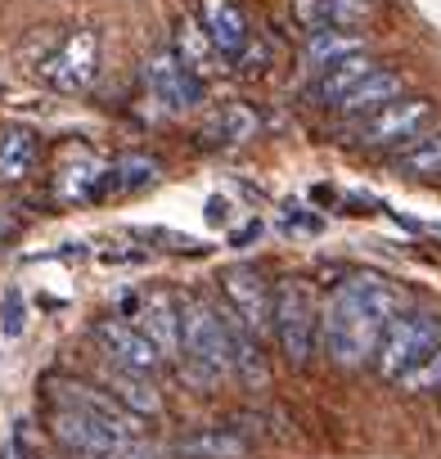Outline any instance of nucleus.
Wrapping results in <instances>:
<instances>
[{
	"label": "nucleus",
	"instance_id": "obj_1",
	"mask_svg": "<svg viewBox=\"0 0 441 459\" xmlns=\"http://www.w3.org/2000/svg\"><path fill=\"white\" fill-rule=\"evenodd\" d=\"M401 293L396 284H387L383 275H351L342 280L329 302H324V320H320V347L338 369H360L374 365L387 325L401 316Z\"/></svg>",
	"mask_w": 441,
	"mask_h": 459
},
{
	"label": "nucleus",
	"instance_id": "obj_2",
	"mask_svg": "<svg viewBox=\"0 0 441 459\" xmlns=\"http://www.w3.org/2000/svg\"><path fill=\"white\" fill-rule=\"evenodd\" d=\"M180 360L185 374L207 392L226 374H235V338H230V316L212 298H189L180 307Z\"/></svg>",
	"mask_w": 441,
	"mask_h": 459
},
{
	"label": "nucleus",
	"instance_id": "obj_3",
	"mask_svg": "<svg viewBox=\"0 0 441 459\" xmlns=\"http://www.w3.org/2000/svg\"><path fill=\"white\" fill-rule=\"evenodd\" d=\"M320 320H324V307L316 302L311 284L307 280H280L275 284V311H271V329H275V342L284 351V360L293 369H302L320 342Z\"/></svg>",
	"mask_w": 441,
	"mask_h": 459
},
{
	"label": "nucleus",
	"instance_id": "obj_4",
	"mask_svg": "<svg viewBox=\"0 0 441 459\" xmlns=\"http://www.w3.org/2000/svg\"><path fill=\"white\" fill-rule=\"evenodd\" d=\"M437 347H441V316H432V311H423V307H405V311L387 325L383 347H378V356H374V369H378V378L401 383V378L414 374Z\"/></svg>",
	"mask_w": 441,
	"mask_h": 459
},
{
	"label": "nucleus",
	"instance_id": "obj_5",
	"mask_svg": "<svg viewBox=\"0 0 441 459\" xmlns=\"http://www.w3.org/2000/svg\"><path fill=\"white\" fill-rule=\"evenodd\" d=\"M432 100H396V104H387V108H378L374 117H365V122H356V144L360 149H410L414 140H423L428 135V126H432Z\"/></svg>",
	"mask_w": 441,
	"mask_h": 459
},
{
	"label": "nucleus",
	"instance_id": "obj_6",
	"mask_svg": "<svg viewBox=\"0 0 441 459\" xmlns=\"http://www.w3.org/2000/svg\"><path fill=\"white\" fill-rule=\"evenodd\" d=\"M220 293H226V311L253 329L257 338L271 329V311H275V289L266 284V275L257 266H230L220 271Z\"/></svg>",
	"mask_w": 441,
	"mask_h": 459
},
{
	"label": "nucleus",
	"instance_id": "obj_7",
	"mask_svg": "<svg viewBox=\"0 0 441 459\" xmlns=\"http://www.w3.org/2000/svg\"><path fill=\"white\" fill-rule=\"evenodd\" d=\"M95 59H99V37L91 28H82V32L64 37V46L41 64V73L55 91H86L95 77Z\"/></svg>",
	"mask_w": 441,
	"mask_h": 459
},
{
	"label": "nucleus",
	"instance_id": "obj_8",
	"mask_svg": "<svg viewBox=\"0 0 441 459\" xmlns=\"http://www.w3.org/2000/svg\"><path fill=\"white\" fill-rule=\"evenodd\" d=\"M50 401H68L77 410H86L91 419H99L108 432H117L122 441H140L144 428H140V414H131L117 396H108L104 387H86V383H55L50 387Z\"/></svg>",
	"mask_w": 441,
	"mask_h": 459
},
{
	"label": "nucleus",
	"instance_id": "obj_9",
	"mask_svg": "<svg viewBox=\"0 0 441 459\" xmlns=\"http://www.w3.org/2000/svg\"><path fill=\"white\" fill-rule=\"evenodd\" d=\"M95 338H99V347H104V356L113 360V365H122V369H131V374H144V378H153L158 374V365H162V351L131 325V320H99L95 325Z\"/></svg>",
	"mask_w": 441,
	"mask_h": 459
},
{
	"label": "nucleus",
	"instance_id": "obj_10",
	"mask_svg": "<svg viewBox=\"0 0 441 459\" xmlns=\"http://www.w3.org/2000/svg\"><path fill=\"white\" fill-rule=\"evenodd\" d=\"M144 86L153 100H162L171 113H185L203 100V82L176 59V55H153L144 64Z\"/></svg>",
	"mask_w": 441,
	"mask_h": 459
},
{
	"label": "nucleus",
	"instance_id": "obj_11",
	"mask_svg": "<svg viewBox=\"0 0 441 459\" xmlns=\"http://www.w3.org/2000/svg\"><path fill=\"white\" fill-rule=\"evenodd\" d=\"M194 5H198V28L207 32V41L216 46V55L239 59L244 46L253 41L248 14L235 5V0H194Z\"/></svg>",
	"mask_w": 441,
	"mask_h": 459
},
{
	"label": "nucleus",
	"instance_id": "obj_12",
	"mask_svg": "<svg viewBox=\"0 0 441 459\" xmlns=\"http://www.w3.org/2000/svg\"><path fill=\"white\" fill-rule=\"evenodd\" d=\"M378 10V0H293V19L311 32L338 28V32H360Z\"/></svg>",
	"mask_w": 441,
	"mask_h": 459
},
{
	"label": "nucleus",
	"instance_id": "obj_13",
	"mask_svg": "<svg viewBox=\"0 0 441 459\" xmlns=\"http://www.w3.org/2000/svg\"><path fill=\"white\" fill-rule=\"evenodd\" d=\"M180 307H176V298L171 293H162V289H153L144 302H140V311H135V329L162 351V360L167 356H180Z\"/></svg>",
	"mask_w": 441,
	"mask_h": 459
},
{
	"label": "nucleus",
	"instance_id": "obj_14",
	"mask_svg": "<svg viewBox=\"0 0 441 459\" xmlns=\"http://www.w3.org/2000/svg\"><path fill=\"white\" fill-rule=\"evenodd\" d=\"M104 392L117 396V401H122L131 414H140V419H158V414H162L158 387H153L144 374H131V369H122V365H113V360H108V369H104Z\"/></svg>",
	"mask_w": 441,
	"mask_h": 459
},
{
	"label": "nucleus",
	"instance_id": "obj_15",
	"mask_svg": "<svg viewBox=\"0 0 441 459\" xmlns=\"http://www.w3.org/2000/svg\"><path fill=\"white\" fill-rule=\"evenodd\" d=\"M401 91H405V82H401V73H387V68H378L374 77H365L342 104H338V113H347V117H356V122H365V117H374L378 108H387V104H396L401 100Z\"/></svg>",
	"mask_w": 441,
	"mask_h": 459
},
{
	"label": "nucleus",
	"instance_id": "obj_16",
	"mask_svg": "<svg viewBox=\"0 0 441 459\" xmlns=\"http://www.w3.org/2000/svg\"><path fill=\"white\" fill-rule=\"evenodd\" d=\"M378 73V64L369 59V55H356V59H342V64H333V68H324L320 73V82L311 86V95H316V104H329V108H338L365 77H374Z\"/></svg>",
	"mask_w": 441,
	"mask_h": 459
},
{
	"label": "nucleus",
	"instance_id": "obj_17",
	"mask_svg": "<svg viewBox=\"0 0 441 459\" xmlns=\"http://www.w3.org/2000/svg\"><path fill=\"white\" fill-rule=\"evenodd\" d=\"M37 167V135L28 126H0V185H19Z\"/></svg>",
	"mask_w": 441,
	"mask_h": 459
},
{
	"label": "nucleus",
	"instance_id": "obj_18",
	"mask_svg": "<svg viewBox=\"0 0 441 459\" xmlns=\"http://www.w3.org/2000/svg\"><path fill=\"white\" fill-rule=\"evenodd\" d=\"M180 459H248V441L239 432H220V428H203L176 441Z\"/></svg>",
	"mask_w": 441,
	"mask_h": 459
},
{
	"label": "nucleus",
	"instance_id": "obj_19",
	"mask_svg": "<svg viewBox=\"0 0 441 459\" xmlns=\"http://www.w3.org/2000/svg\"><path fill=\"white\" fill-rule=\"evenodd\" d=\"M356 55H365V37H360V32L320 28V32L307 37V64L320 68V73L333 68V64H342V59H356Z\"/></svg>",
	"mask_w": 441,
	"mask_h": 459
},
{
	"label": "nucleus",
	"instance_id": "obj_20",
	"mask_svg": "<svg viewBox=\"0 0 441 459\" xmlns=\"http://www.w3.org/2000/svg\"><path fill=\"white\" fill-rule=\"evenodd\" d=\"M176 59L203 82L207 73H212V59H216V46L207 41V32L198 28V23H180V32H176Z\"/></svg>",
	"mask_w": 441,
	"mask_h": 459
},
{
	"label": "nucleus",
	"instance_id": "obj_21",
	"mask_svg": "<svg viewBox=\"0 0 441 459\" xmlns=\"http://www.w3.org/2000/svg\"><path fill=\"white\" fill-rule=\"evenodd\" d=\"M396 171L405 176H441V131H428L410 149L396 153Z\"/></svg>",
	"mask_w": 441,
	"mask_h": 459
},
{
	"label": "nucleus",
	"instance_id": "obj_22",
	"mask_svg": "<svg viewBox=\"0 0 441 459\" xmlns=\"http://www.w3.org/2000/svg\"><path fill=\"white\" fill-rule=\"evenodd\" d=\"M153 176H158V162H153L149 153H122V158L113 162V185H122V189L153 185Z\"/></svg>",
	"mask_w": 441,
	"mask_h": 459
},
{
	"label": "nucleus",
	"instance_id": "obj_23",
	"mask_svg": "<svg viewBox=\"0 0 441 459\" xmlns=\"http://www.w3.org/2000/svg\"><path fill=\"white\" fill-rule=\"evenodd\" d=\"M220 122H226V140H235V144L253 140V135H257V126H262V122H257V113H253V108H244V104H230L226 113L216 117V126H220Z\"/></svg>",
	"mask_w": 441,
	"mask_h": 459
},
{
	"label": "nucleus",
	"instance_id": "obj_24",
	"mask_svg": "<svg viewBox=\"0 0 441 459\" xmlns=\"http://www.w3.org/2000/svg\"><path fill=\"white\" fill-rule=\"evenodd\" d=\"M401 387H405V392H441V347H437L414 374H405Z\"/></svg>",
	"mask_w": 441,
	"mask_h": 459
},
{
	"label": "nucleus",
	"instance_id": "obj_25",
	"mask_svg": "<svg viewBox=\"0 0 441 459\" xmlns=\"http://www.w3.org/2000/svg\"><path fill=\"white\" fill-rule=\"evenodd\" d=\"M0 329H5V338H19L28 329V316H23V293L10 289L5 293V307H0Z\"/></svg>",
	"mask_w": 441,
	"mask_h": 459
},
{
	"label": "nucleus",
	"instance_id": "obj_26",
	"mask_svg": "<svg viewBox=\"0 0 441 459\" xmlns=\"http://www.w3.org/2000/svg\"><path fill=\"white\" fill-rule=\"evenodd\" d=\"M266 64H271V46L266 41H248L244 55L235 59V73L239 77H257V73H266Z\"/></svg>",
	"mask_w": 441,
	"mask_h": 459
},
{
	"label": "nucleus",
	"instance_id": "obj_27",
	"mask_svg": "<svg viewBox=\"0 0 441 459\" xmlns=\"http://www.w3.org/2000/svg\"><path fill=\"white\" fill-rule=\"evenodd\" d=\"M257 235H262V221H248L244 230H235V248H248Z\"/></svg>",
	"mask_w": 441,
	"mask_h": 459
},
{
	"label": "nucleus",
	"instance_id": "obj_28",
	"mask_svg": "<svg viewBox=\"0 0 441 459\" xmlns=\"http://www.w3.org/2000/svg\"><path fill=\"white\" fill-rule=\"evenodd\" d=\"M226 207H230L226 198H212V203H207V221H226V216H230Z\"/></svg>",
	"mask_w": 441,
	"mask_h": 459
},
{
	"label": "nucleus",
	"instance_id": "obj_29",
	"mask_svg": "<svg viewBox=\"0 0 441 459\" xmlns=\"http://www.w3.org/2000/svg\"><path fill=\"white\" fill-rule=\"evenodd\" d=\"M14 230H19V221H14V216H5V212H0V244H5V239L14 235Z\"/></svg>",
	"mask_w": 441,
	"mask_h": 459
}]
</instances>
